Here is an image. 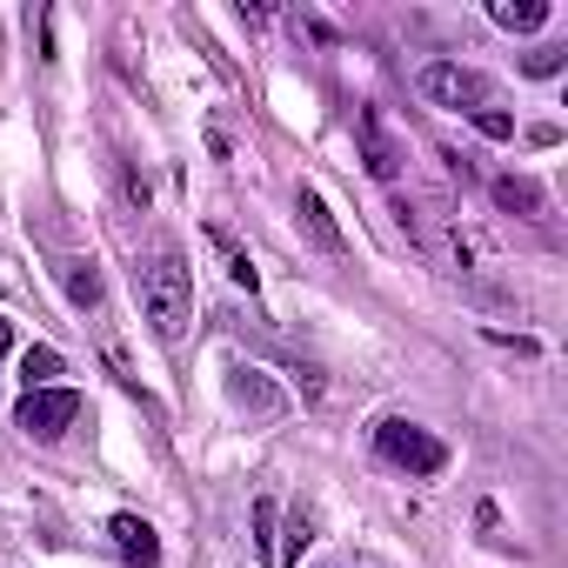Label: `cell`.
<instances>
[{
  "mask_svg": "<svg viewBox=\"0 0 568 568\" xmlns=\"http://www.w3.org/2000/svg\"><path fill=\"white\" fill-rule=\"evenodd\" d=\"M134 281H141V315H148V328H154L161 342H181L187 322H194V267H187V254H181L174 241H161V247L134 267Z\"/></svg>",
  "mask_w": 568,
  "mask_h": 568,
  "instance_id": "cell-1",
  "label": "cell"
},
{
  "mask_svg": "<svg viewBox=\"0 0 568 568\" xmlns=\"http://www.w3.org/2000/svg\"><path fill=\"white\" fill-rule=\"evenodd\" d=\"M402 221L422 234V247H428L448 274H481V267H495L488 241L462 221V207H448V201H415V207H402Z\"/></svg>",
  "mask_w": 568,
  "mask_h": 568,
  "instance_id": "cell-2",
  "label": "cell"
},
{
  "mask_svg": "<svg viewBox=\"0 0 568 568\" xmlns=\"http://www.w3.org/2000/svg\"><path fill=\"white\" fill-rule=\"evenodd\" d=\"M422 94H428L435 108H448V114H462V121H475V114H488V108H501V94H495V81H488L481 68H462V61H428V68H422Z\"/></svg>",
  "mask_w": 568,
  "mask_h": 568,
  "instance_id": "cell-3",
  "label": "cell"
},
{
  "mask_svg": "<svg viewBox=\"0 0 568 568\" xmlns=\"http://www.w3.org/2000/svg\"><path fill=\"white\" fill-rule=\"evenodd\" d=\"M375 455L395 462V468H408V475H442V468H448L442 435H428V428H415V422H402V415L375 422Z\"/></svg>",
  "mask_w": 568,
  "mask_h": 568,
  "instance_id": "cell-4",
  "label": "cell"
},
{
  "mask_svg": "<svg viewBox=\"0 0 568 568\" xmlns=\"http://www.w3.org/2000/svg\"><path fill=\"white\" fill-rule=\"evenodd\" d=\"M355 141H362V168H368L375 181H402V168H408V141L388 128L382 108H355Z\"/></svg>",
  "mask_w": 568,
  "mask_h": 568,
  "instance_id": "cell-5",
  "label": "cell"
},
{
  "mask_svg": "<svg viewBox=\"0 0 568 568\" xmlns=\"http://www.w3.org/2000/svg\"><path fill=\"white\" fill-rule=\"evenodd\" d=\"M14 422H21L34 442H54V435H68V428L81 422V395H74V388H34V395H21Z\"/></svg>",
  "mask_w": 568,
  "mask_h": 568,
  "instance_id": "cell-6",
  "label": "cell"
},
{
  "mask_svg": "<svg viewBox=\"0 0 568 568\" xmlns=\"http://www.w3.org/2000/svg\"><path fill=\"white\" fill-rule=\"evenodd\" d=\"M495 201L508 207V214H521V221H548L555 207H548V187L535 181V174H501L495 181Z\"/></svg>",
  "mask_w": 568,
  "mask_h": 568,
  "instance_id": "cell-7",
  "label": "cell"
},
{
  "mask_svg": "<svg viewBox=\"0 0 568 568\" xmlns=\"http://www.w3.org/2000/svg\"><path fill=\"white\" fill-rule=\"evenodd\" d=\"M108 535H114V548H121L128 568H154V561H161V541H154V528H148L141 515H114Z\"/></svg>",
  "mask_w": 568,
  "mask_h": 568,
  "instance_id": "cell-8",
  "label": "cell"
},
{
  "mask_svg": "<svg viewBox=\"0 0 568 568\" xmlns=\"http://www.w3.org/2000/svg\"><path fill=\"white\" fill-rule=\"evenodd\" d=\"M295 214H302V227H308V241H315L322 254H342V227H335V214H328V201H322L315 187L295 194Z\"/></svg>",
  "mask_w": 568,
  "mask_h": 568,
  "instance_id": "cell-9",
  "label": "cell"
},
{
  "mask_svg": "<svg viewBox=\"0 0 568 568\" xmlns=\"http://www.w3.org/2000/svg\"><path fill=\"white\" fill-rule=\"evenodd\" d=\"M61 288H68V302L74 308H101V274H94V261H61Z\"/></svg>",
  "mask_w": 568,
  "mask_h": 568,
  "instance_id": "cell-10",
  "label": "cell"
},
{
  "mask_svg": "<svg viewBox=\"0 0 568 568\" xmlns=\"http://www.w3.org/2000/svg\"><path fill=\"white\" fill-rule=\"evenodd\" d=\"M495 28H508V34H535L541 21H548V0H495Z\"/></svg>",
  "mask_w": 568,
  "mask_h": 568,
  "instance_id": "cell-11",
  "label": "cell"
},
{
  "mask_svg": "<svg viewBox=\"0 0 568 568\" xmlns=\"http://www.w3.org/2000/svg\"><path fill=\"white\" fill-rule=\"evenodd\" d=\"M227 395L241 402V408H261V415H281V395L261 382V368H234V382H227Z\"/></svg>",
  "mask_w": 568,
  "mask_h": 568,
  "instance_id": "cell-12",
  "label": "cell"
},
{
  "mask_svg": "<svg viewBox=\"0 0 568 568\" xmlns=\"http://www.w3.org/2000/svg\"><path fill=\"white\" fill-rule=\"evenodd\" d=\"M207 241H214V254H221V267H227V281H241V288L254 295V261L234 247V234L221 227V221H207Z\"/></svg>",
  "mask_w": 568,
  "mask_h": 568,
  "instance_id": "cell-13",
  "label": "cell"
},
{
  "mask_svg": "<svg viewBox=\"0 0 568 568\" xmlns=\"http://www.w3.org/2000/svg\"><path fill=\"white\" fill-rule=\"evenodd\" d=\"M54 375H61V355H54V348H28V355H21V382H28V395H34V388H54Z\"/></svg>",
  "mask_w": 568,
  "mask_h": 568,
  "instance_id": "cell-14",
  "label": "cell"
},
{
  "mask_svg": "<svg viewBox=\"0 0 568 568\" xmlns=\"http://www.w3.org/2000/svg\"><path fill=\"white\" fill-rule=\"evenodd\" d=\"M254 548H261L267 561H274V548H281V535H274V501H267V495L254 501Z\"/></svg>",
  "mask_w": 568,
  "mask_h": 568,
  "instance_id": "cell-15",
  "label": "cell"
},
{
  "mask_svg": "<svg viewBox=\"0 0 568 568\" xmlns=\"http://www.w3.org/2000/svg\"><path fill=\"white\" fill-rule=\"evenodd\" d=\"M302 548H308V515H295V528H288V541L274 548V561H281V568H295V561H302Z\"/></svg>",
  "mask_w": 568,
  "mask_h": 568,
  "instance_id": "cell-16",
  "label": "cell"
},
{
  "mask_svg": "<svg viewBox=\"0 0 568 568\" xmlns=\"http://www.w3.org/2000/svg\"><path fill=\"white\" fill-rule=\"evenodd\" d=\"M475 128H481L488 141H515V114H508V108H488V114H475Z\"/></svg>",
  "mask_w": 568,
  "mask_h": 568,
  "instance_id": "cell-17",
  "label": "cell"
},
{
  "mask_svg": "<svg viewBox=\"0 0 568 568\" xmlns=\"http://www.w3.org/2000/svg\"><path fill=\"white\" fill-rule=\"evenodd\" d=\"M8 342H14V322H8V315H0V355H8Z\"/></svg>",
  "mask_w": 568,
  "mask_h": 568,
  "instance_id": "cell-18",
  "label": "cell"
}]
</instances>
